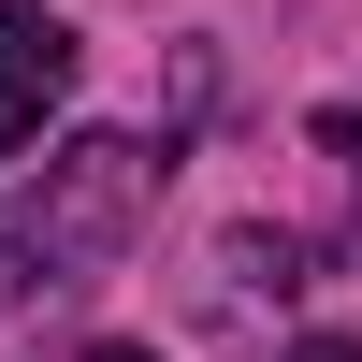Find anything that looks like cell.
Returning a JSON list of instances; mask_svg holds the SVG:
<instances>
[{
    "label": "cell",
    "instance_id": "obj_1",
    "mask_svg": "<svg viewBox=\"0 0 362 362\" xmlns=\"http://www.w3.org/2000/svg\"><path fill=\"white\" fill-rule=\"evenodd\" d=\"M131 218H145V145L102 131V145L58 160V189L15 218V247H0V261H44V290H102V261L131 247Z\"/></svg>",
    "mask_w": 362,
    "mask_h": 362
},
{
    "label": "cell",
    "instance_id": "obj_2",
    "mask_svg": "<svg viewBox=\"0 0 362 362\" xmlns=\"http://www.w3.org/2000/svg\"><path fill=\"white\" fill-rule=\"evenodd\" d=\"M58 102H73V29H58L44 0H0V160L44 145Z\"/></svg>",
    "mask_w": 362,
    "mask_h": 362
},
{
    "label": "cell",
    "instance_id": "obj_3",
    "mask_svg": "<svg viewBox=\"0 0 362 362\" xmlns=\"http://www.w3.org/2000/svg\"><path fill=\"white\" fill-rule=\"evenodd\" d=\"M290 362H362V348H348V334H305V348H290Z\"/></svg>",
    "mask_w": 362,
    "mask_h": 362
},
{
    "label": "cell",
    "instance_id": "obj_4",
    "mask_svg": "<svg viewBox=\"0 0 362 362\" xmlns=\"http://www.w3.org/2000/svg\"><path fill=\"white\" fill-rule=\"evenodd\" d=\"M87 362H160V348H87Z\"/></svg>",
    "mask_w": 362,
    "mask_h": 362
}]
</instances>
